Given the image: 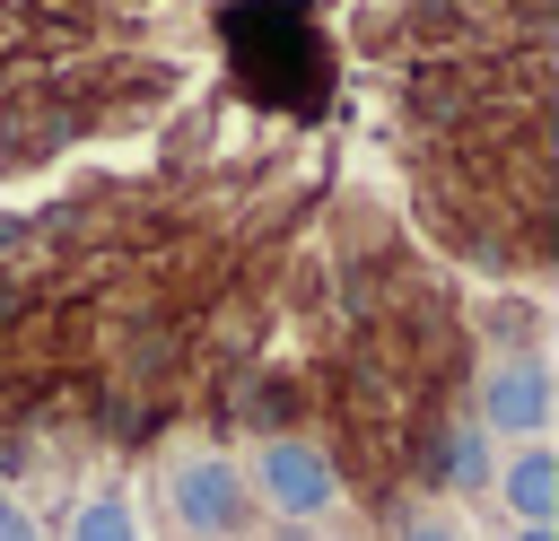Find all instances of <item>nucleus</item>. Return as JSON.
<instances>
[{"label": "nucleus", "mask_w": 559, "mask_h": 541, "mask_svg": "<svg viewBox=\"0 0 559 541\" xmlns=\"http://www.w3.org/2000/svg\"><path fill=\"white\" fill-rule=\"evenodd\" d=\"M445 471H454L463 489H472V480H489V454H480V436H454V445H445Z\"/></svg>", "instance_id": "6"}, {"label": "nucleus", "mask_w": 559, "mask_h": 541, "mask_svg": "<svg viewBox=\"0 0 559 541\" xmlns=\"http://www.w3.org/2000/svg\"><path fill=\"white\" fill-rule=\"evenodd\" d=\"M507 506H515L524 524H550V515H559V462H550L542 445H524V454L507 462Z\"/></svg>", "instance_id": "4"}, {"label": "nucleus", "mask_w": 559, "mask_h": 541, "mask_svg": "<svg viewBox=\"0 0 559 541\" xmlns=\"http://www.w3.org/2000/svg\"><path fill=\"white\" fill-rule=\"evenodd\" d=\"M480 419H489V436H542V419H550V366H533V358L489 366Z\"/></svg>", "instance_id": "3"}, {"label": "nucleus", "mask_w": 559, "mask_h": 541, "mask_svg": "<svg viewBox=\"0 0 559 541\" xmlns=\"http://www.w3.org/2000/svg\"><path fill=\"white\" fill-rule=\"evenodd\" d=\"M0 541H35V524L17 515V497H9V489H0Z\"/></svg>", "instance_id": "7"}, {"label": "nucleus", "mask_w": 559, "mask_h": 541, "mask_svg": "<svg viewBox=\"0 0 559 541\" xmlns=\"http://www.w3.org/2000/svg\"><path fill=\"white\" fill-rule=\"evenodd\" d=\"M70 541H140V515H131L122 497H87V506L70 515Z\"/></svg>", "instance_id": "5"}, {"label": "nucleus", "mask_w": 559, "mask_h": 541, "mask_svg": "<svg viewBox=\"0 0 559 541\" xmlns=\"http://www.w3.org/2000/svg\"><path fill=\"white\" fill-rule=\"evenodd\" d=\"M253 489H262L280 515H323V506H332V462H323L306 436H262Z\"/></svg>", "instance_id": "2"}, {"label": "nucleus", "mask_w": 559, "mask_h": 541, "mask_svg": "<svg viewBox=\"0 0 559 541\" xmlns=\"http://www.w3.org/2000/svg\"><path fill=\"white\" fill-rule=\"evenodd\" d=\"M166 506H175L183 532L227 541V532L245 524V480H236V462H218V454H183V462L166 471Z\"/></svg>", "instance_id": "1"}, {"label": "nucleus", "mask_w": 559, "mask_h": 541, "mask_svg": "<svg viewBox=\"0 0 559 541\" xmlns=\"http://www.w3.org/2000/svg\"><path fill=\"white\" fill-rule=\"evenodd\" d=\"M411 541H454V532L445 524H411Z\"/></svg>", "instance_id": "8"}]
</instances>
